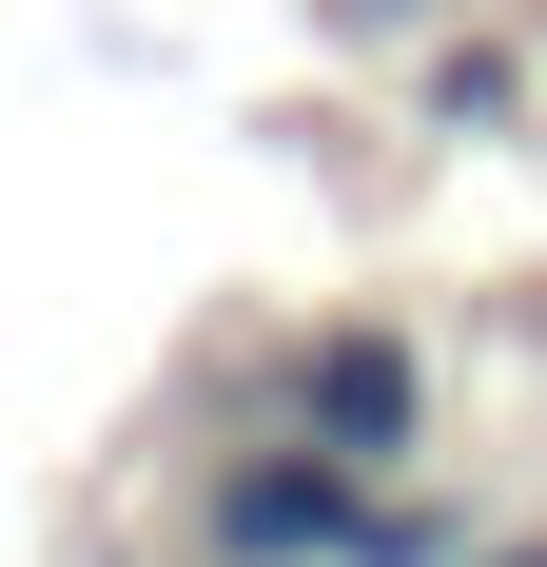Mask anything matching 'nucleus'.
Segmentation results:
<instances>
[{
    "mask_svg": "<svg viewBox=\"0 0 547 567\" xmlns=\"http://www.w3.org/2000/svg\"><path fill=\"white\" fill-rule=\"evenodd\" d=\"M372 489H391V470H332L313 431H274V451L216 470L196 528H216V567H352V548H372Z\"/></svg>",
    "mask_w": 547,
    "mask_h": 567,
    "instance_id": "f257e3e1",
    "label": "nucleus"
},
{
    "mask_svg": "<svg viewBox=\"0 0 547 567\" xmlns=\"http://www.w3.org/2000/svg\"><path fill=\"white\" fill-rule=\"evenodd\" d=\"M293 431H313L332 470H391L411 431H431V352L391 333V313H332V333L293 352Z\"/></svg>",
    "mask_w": 547,
    "mask_h": 567,
    "instance_id": "f03ea898",
    "label": "nucleus"
}]
</instances>
